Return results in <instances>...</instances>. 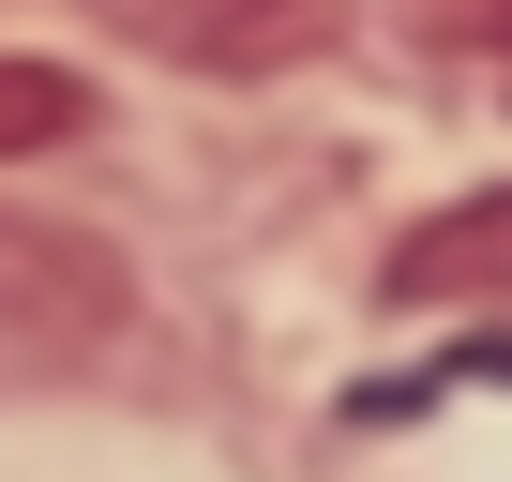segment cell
I'll return each instance as SVG.
<instances>
[{
    "label": "cell",
    "mask_w": 512,
    "mask_h": 482,
    "mask_svg": "<svg viewBox=\"0 0 512 482\" xmlns=\"http://www.w3.org/2000/svg\"><path fill=\"white\" fill-rule=\"evenodd\" d=\"M76 121H91L76 61H31V46H0V166H31V151H61Z\"/></svg>",
    "instance_id": "cell-4"
},
{
    "label": "cell",
    "mask_w": 512,
    "mask_h": 482,
    "mask_svg": "<svg viewBox=\"0 0 512 482\" xmlns=\"http://www.w3.org/2000/svg\"><path fill=\"white\" fill-rule=\"evenodd\" d=\"M0 317H16V332H121L136 317V272H121V241H91V226L0 211Z\"/></svg>",
    "instance_id": "cell-2"
},
{
    "label": "cell",
    "mask_w": 512,
    "mask_h": 482,
    "mask_svg": "<svg viewBox=\"0 0 512 482\" xmlns=\"http://www.w3.org/2000/svg\"><path fill=\"white\" fill-rule=\"evenodd\" d=\"M407 31H437V46H512V0H407Z\"/></svg>",
    "instance_id": "cell-5"
},
{
    "label": "cell",
    "mask_w": 512,
    "mask_h": 482,
    "mask_svg": "<svg viewBox=\"0 0 512 482\" xmlns=\"http://www.w3.org/2000/svg\"><path fill=\"white\" fill-rule=\"evenodd\" d=\"M91 31H121V46L166 61V76L256 91V76L332 61V46H347V0H91Z\"/></svg>",
    "instance_id": "cell-1"
},
{
    "label": "cell",
    "mask_w": 512,
    "mask_h": 482,
    "mask_svg": "<svg viewBox=\"0 0 512 482\" xmlns=\"http://www.w3.org/2000/svg\"><path fill=\"white\" fill-rule=\"evenodd\" d=\"M497 287H512V181L422 211L392 257H377V302H407V317H437V302H497Z\"/></svg>",
    "instance_id": "cell-3"
}]
</instances>
